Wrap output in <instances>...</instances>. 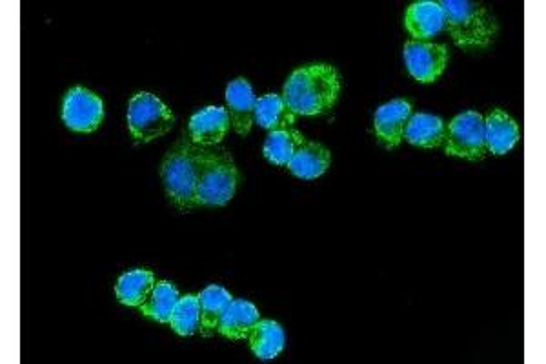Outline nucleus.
I'll use <instances>...</instances> for the list:
<instances>
[{"mask_svg":"<svg viewBox=\"0 0 546 364\" xmlns=\"http://www.w3.org/2000/svg\"><path fill=\"white\" fill-rule=\"evenodd\" d=\"M341 91V77L334 66L312 64L294 71L284 84L283 99L299 115H319L335 106Z\"/></svg>","mask_w":546,"mask_h":364,"instance_id":"1","label":"nucleus"},{"mask_svg":"<svg viewBox=\"0 0 546 364\" xmlns=\"http://www.w3.org/2000/svg\"><path fill=\"white\" fill-rule=\"evenodd\" d=\"M239 172L232 153L224 148H203L197 170L195 204L224 206L230 203L237 190Z\"/></svg>","mask_w":546,"mask_h":364,"instance_id":"2","label":"nucleus"},{"mask_svg":"<svg viewBox=\"0 0 546 364\" xmlns=\"http://www.w3.org/2000/svg\"><path fill=\"white\" fill-rule=\"evenodd\" d=\"M445 28L459 48H486L496 39V17L483 4L470 0H443Z\"/></svg>","mask_w":546,"mask_h":364,"instance_id":"3","label":"nucleus"},{"mask_svg":"<svg viewBox=\"0 0 546 364\" xmlns=\"http://www.w3.org/2000/svg\"><path fill=\"white\" fill-rule=\"evenodd\" d=\"M203 146H195L192 141L175 142L162 161L161 175L166 195L179 210L195 208V186L197 170L201 162Z\"/></svg>","mask_w":546,"mask_h":364,"instance_id":"4","label":"nucleus"},{"mask_svg":"<svg viewBox=\"0 0 546 364\" xmlns=\"http://www.w3.org/2000/svg\"><path fill=\"white\" fill-rule=\"evenodd\" d=\"M172 110L152 93H137L128 106V128L133 139L139 142H152L173 128Z\"/></svg>","mask_w":546,"mask_h":364,"instance_id":"5","label":"nucleus"},{"mask_svg":"<svg viewBox=\"0 0 546 364\" xmlns=\"http://www.w3.org/2000/svg\"><path fill=\"white\" fill-rule=\"evenodd\" d=\"M446 155L481 161L488 155L485 141V117L481 113L466 112L457 115L446 128Z\"/></svg>","mask_w":546,"mask_h":364,"instance_id":"6","label":"nucleus"},{"mask_svg":"<svg viewBox=\"0 0 546 364\" xmlns=\"http://www.w3.org/2000/svg\"><path fill=\"white\" fill-rule=\"evenodd\" d=\"M104 119V106L99 95L84 88H73L66 93L62 104V121L73 132H95Z\"/></svg>","mask_w":546,"mask_h":364,"instance_id":"7","label":"nucleus"},{"mask_svg":"<svg viewBox=\"0 0 546 364\" xmlns=\"http://www.w3.org/2000/svg\"><path fill=\"white\" fill-rule=\"evenodd\" d=\"M406 68L415 81L434 82L443 75L448 64V50L443 44L410 41L405 44Z\"/></svg>","mask_w":546,"mask_h":364,"instance_id":"8","label":"nucleus"},{"mask_svg":"<svg viewBox=\"0 0 546 364\" xmlns=\"http://www.w3.org/2000/svg\"><path fill=\"white\" fill-rule=\"evenodd\" d=\"M228 130H230L228 110L219 106H210L193 115L188 126V137L195 146L210 148L223 141Z\"/></svg>","mask_w":546,"mask_h":364,"instance_id":"9","label":"nucleus"},{"mask_svg":"<svg viewBox=\"0 0 546 364\" xmlns=\"http://www.w3.org/2000/svg\"><path fill=\"white\" fill-rule=\"evenodd\" d=\"M226 104L233 130L239 135H248L255 122V104L252 86L246 79H235L226 88Z\"/></svg>","mask_w":546,"mask_h":364,"instance_id":"10","label":"nucleus"},{"mask_svg":"<svg viewBox=\"0 0 546 364\" xmlns=\"http://www.w3.org/2000/svg\"><path fill=\"white\" fill-rule=\"evenodd\" d=\"M412 117V106L406 101H392L375 112L374 128L386 148H395L403 141L406 122Z\"/></svg>","mask_w":546,"mask_h":364,"instance_id":"11","label":"nucleus"},{"mask_svg":"<svg viewBox=\"0 0 546 364\" xmlns=\"http://www.w3.org/2000/svg\"><path fill=\"white\" fill-rule=\"evenodd\" d=\"M405 26L408 33L415 37V41L434 37L439 31L445 30V11L439 2H414L406 10Z\"/></svg>","mask_w":546,"mask_h":364,"instance_id":"12","label":"nucleus"},{"mask_svg":"<svg viewBox=\"0 0 546 364\" xmlns=\"http://www.w3.org/2000/svg\"><path fill=\"white\" fill-rule=\"evenodd\" d=\"M332 162V153L323 144L317 142L304 141L297 150H295L292 161L288 162V170L294 173L299 179L312 181L321 177Z\"/></svg>","mask_w":546,"mask_h":364,"instance_id":"13","label":"nucleus"},{"mask_svg":"<svg viewBox=\"0 0 546 364\" xmlns=\"http://www.w3.org/2000/svg\"><path fill=\"white\" fill-rule=\"evenodd\" d=\"M485 141L488 152L505 155L519 141V126L510 115L496 110L485 119Z\"/></svg>","mask_w":546,"mask_h":364,"instance_id":"14","label":"nucleus"},{"mask_svg":"<svg viewBox=\"0 0 546 364\" xmlns=\"http://www.w3.org/2000/svg\"><path fill=\"white\" fill-rule=\"evenodd\" d=\"M259 321H261V314L252 303L232 301L223 314L217 332L232 341H241V339H248L253 326Z\"/></svg>","mask_w":546,"mask_h":364,"instance_id":"15","label":"nucleus"},{"mask_svg":"<svg viewBox=\"0 0 546 364\" xmlns=\"http://www.w3.org/2000/svg\"><path fill=\"white\" fill-rule=\"evenodd\" d=\"M446 128L448 126L445 121L435 115L415 113L406 122L403 137L419 148H439L441 144H445Z\"/></svg>","mask_w":546,"mask_h":364,"instance_id":"16","label":"nucleus"},{"mask_svg":"<svg viewBox=\"0 0 546 364\" xmlns=\"http://www.w3.org/2000/svg\"><path fill=\"white\" fill-rule=\"evenodd\" d=\"M248 341L255 357L264 361L275 359L283 352L284 343H286L283 326L270 319H261L253 326L252 332L248 335Z\"/></svg>","mask_w":546,"mask_h":364,"instance_id":"17","label":"nucleus"},{"mask_svg":"<svg viewBox=\"0 0 546 364\" xmlns=\"http://www.w3.org/2000/svg\"><path fill=\"white\" fill-rule=\"evenodd\" d=\"M255 121L270 132L292 130L295 113L288 108L281 95H264L255 104Z\"/></svg>","mask_w":546,"mask_h":364,"instance_id":"18","label":"nucleus"},{"mask_svg":"<svg viewBox=\"0 0 546 364\" xmlns=\"http://www.w3.org/2000/svg\"><path fill=\"white\" fill-rule=\"evenodd\" d=\"M233 297L221 286H208L199 294V308H201V326L203 335H212L219 330V323L223 314L232 303Z\"/></svg>","mask_w":546,"mask_h":364,"instance_id":"19","label":"nucleus"},{"mask_svg":"<svg viewBox=\"0 0 546 364\" xmlns=\"http://www.w3.org/2000/svg\"><path fill=\"white\" fill-rule=\"evenodd\" d=\"M181 295L177 288L168 281H157L153 286L152 294L139 306L142 315L152 317L153 321L162 324H170L173 310L179 303Z\"/></svg>","mask_w":546,"mask_h":364,"instance_id":"20","label":"nucleus"},{"mask_svg":"<svg viewBox=\"0 0 546 364\" xmlns=\"http://www.w3.org/2000/svg\"><path fill=\"white\" fill-rule=\"evenodd\" d=\"M155 283H157L155 275L148 270H133V272L124 273L115 286L117 299L126 306L139 308L148 299V295L152 294Z\"/></svg>","mask_w":546,"mask_h":364,"instance_id":"21","label":"nucleus"},{"mask_svg":"<svg viewBox=\"0 0 546 364\" xmlns=\"http://www.w3.org/2000/svg\"><path fill=\"white\" fill-rule=\"evenodd\" d=\"M306 141L303 135L295 130H277L268 133L264 141V157L277 166H288L295 150Z\"/></svg>","mask_w":546,"mask_h":364,"instance_id":"22","label":"nucleus"},{"mask_svg":"<svg viewBox=\"0 0 546 364\" xmlns=\"http://www.w3.org/2000/svg\"><path fill=\"white\" fill-rule=\"evenodd\" d=\"M170 326L175 334L182 335V337L193 335L199 330V326H201L199 295H184L179 299V303L173 310Z\"/></svg>","mask_w":546,"mask_h":364,"instance_id":"23","label":"nucleus"}]
</instances>
